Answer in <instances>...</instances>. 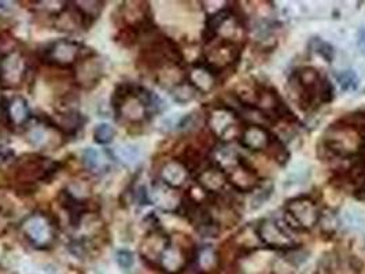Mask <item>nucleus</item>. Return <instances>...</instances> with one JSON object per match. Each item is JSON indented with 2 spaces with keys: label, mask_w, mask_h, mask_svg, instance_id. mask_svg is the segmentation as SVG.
<instances>
[{
  "label": "nucleus",
  "mask_w": 365,
  "mask_h": 274,
  "mask_svg": "<svg viewBox=\"0 0 365 274\" xmlns=\"http://www.w3.org/2000/svg\"><path fill=\"white\" fill-rule=\"evenodd\" d=\"M158 98L143 87L133 84H121L115 88L111 105L118 121L128 124H142L157 109Z\"/></svg>",
  "instance_id": "1"
},
{
  "label": "nucleus",
  "mask_w": 365,
  "mask_h": 274,
  "mask_svg": "<svg viewBox=\"0 0 365 274\" xmlns=\"http://www.w3.org/2000/svg\"><path fill=\"white\" fill-rule=\"evenodd\" d=\"M19 231L26 241L37 250L50 248L56 240L54 219L43 211H35L22 219Z\"/></svg>",
  "instance_id": "2"
},
{
  "label": "nucleus",
  "mask_w": 365,
  "mask_h": 274,
  "mask_svg": "<svg viewBox=\"0 0 365 274\" xmlns=\"http://www.w3.org/2000/svg\"><path fill=\"white\" fill-rule=\"evenodd\" d=\"M61 164L38 155H25L19 158L16 167V177L24 185H35L48 181L54 177Z\"/></svg>",
  "instance_id": "3"
},
{
  "label": "nucleus",
  "mask_w": 365,
  "mask_h": 274,
  "mask_svg": "<svg viewBox=\"0 0 365 274\" xmlns=\"http://www.w3.org/2000/svg\"><path fill=\"white\" fill-rule=\"evenodd\" d=\"M363 142V136L360 137V132L350 127L345 121L342 124L331 125L326 133V144L329 151L336 155L347 158L360 152V147Z\"/></svg>",
  "instance_id": "4"
},
{
  "label": "nucleus",
  "mask_w": 365,
  "mask_h": 274,
  "mask_svg": "<svg viewBox=\"0 0 365 274\" xmlns=\"http://www.w3.org/2000/svg\"><path fill=\"white\" fill-rule=\"evenodd\" d=\"M320 210L314 201L307 196L295 198L287 201L286 222L289 228L295 231H309L320 219Z\"/></svg>",
  "instance_id": "5"
},
{
  "label": "nucleus",
  "mask_w": 365,
  "mask_h": 274,
  "mask_svg": "<svg viewBox=\"0 0 365 274\" xmlns=\"http://www.w3.org/2000/svg\"><path fill=\"white\" fill-rule=\"evenodd\" d=\"M84 47L71 38H59L43 51V60L62 69L74 68L84 56Z\"/></svg>",
  "instance_id": "6"
},
{
  "label": "nucleus",
  "mask_w": 365,
  "mask_h": 274,
  "mask_svg": "<svg viewBox=\"0 0 365 274\" xmlns=\"http://www.w3.org/2000/svg\"><path fill=\"white\" fill-rule=\"evenodd\" d=\"M28 60L17 48L0 55V87L14 90L19 87L28 74Z\"/></svg>",
  "instance_id": "7"
},
{
  "label": "nucleus",
  "mask_w": 365,
  "mask_h": 274,
  "mask_svg": "<svg viewBox=\"0 0 365 274\" xmlns=\"http://www.w3.org/2000/svg\"><path fill=\"white\" fill-rule=\"evenodd\" d=\"M256 235L259 241L269 250L290 251L297 248V243L289 232L274 219H264L256 228Z\"/></svg>",
  "instance_id": "8"
},
{
  "label": "nucleus",
  "mask_w": 365,
  "mask_h": 274,
  "mask_svg": "<svg viewBox=\"0 0 365 274\" xmlns=\"http://www.w3.org/2000/svg\"><path fill=\"white\" fill-rule=\"evenodd\" d=\"M207 125L212 135L215 137H219L222 142H231L237 135L240 136L242 133L235 111L225 106L215 107L209 112Z\"/></svg>",
  "instance_id": "9"
},
{
  "label": "nucleus",
  "mask_w": 365,
  "mask_h": 274,
  "mask_svg": "<svg viewBox=\"0 0 365 274\" xmlns=\"http://www.w3.org/2000/svg\"><path fill=\"white\" fill-rule=\"evenodd\" d=\"M212 44L210 48L205 53V63L213 70L219 72L228 66H231L239 58V50L237 44L230 38H213L209 41Z\"/></svg>",
  "instance_id": "10"
},
{
  "label": "nucleus",
  "mask_w": 365,
  "mask_h": 274,
  "mask_svg": "<svg viewBox=\"0 0 365 274\" xmlns=\"http://www.w3.org/2000/svg\"><path fill=\"white\" fill-rule=\"evenodd\" d=\"M222 170L227 174V180L239 192H252L258 186V176L256 170L245 158L237 155Z\"/></svg>",
  "instance_id": "11"
},
{
  "label": "nucleus",
  "mask_w": 365,
  "mask_h": 274,
  "mask_svg": "<svg viewBox=\"0 0 365 274\" xmlns=\"http://www.w3.org/2000/svg\"><path fill=\"white\" fill-rule=\"evenodd\" d=\"M169 243L170 236H168L161 229H151L140 243L139 254L147 265L158 266V262Z\"/></svg>",
  "instance_id": "12"
},
{
  "label": "nucleus",
  "mask_w": 365,
  "mask_h": 274,
  "mask_svg": "<svg viewBox=\"0 0 365 274\" xmlns=\"http://www.w3.org/2000/svg\"><path fill=\"white\" fill-rule=\"evenodd\" d=\"M147 198L148 201H151L166 213L179 211L182 206V199L179 196L178 189L168 186L161 180L151 184V189L150 192H147Z\"/></svg>",
  "instance_id": "13"
},
{
  "label": "nucleus",
  "mask_w": 365,
  "mask_h": 274,
  "mask_svg": "<svg viewBox=\"0 0 365 274\" xmlns=\"http://www.w3.org/2000/svg\"><path fill=\"white\" fill-rule=\"evenodd\" d=\"M190 262V255L185 247L175 243L170 238V243L161 256L158 266L165 274H180L184 272Z\"/></svg>",
  "instance_id": "14"
},
{
  "label": "nucleus",
  "mask_w": 365,
  "mask_h": 274,
  "mask_svg": "<svg viewBox=\"0 0 365 274\" xmlns=\"http://www.w3.org/2000/svg\"><path fill=\"white\" fill-rule=\"evenodd\" d=\"M3 117L6 118V122L11 128H22L29 124L32 120V114L28 102L22 96H13L11 99H7L3 105Z\"/></svg>",
  "instance_id": "15"
},
{
  "label": "nucleus",
  "mask_w": 365,
  "mask_h": 274,
  "mask_svg": "<svg viewBox=\"0 0 365 274\" xmlns=\"http://www.w3.org/2000/svg\"><path fill=\"white\" fill-rule=\"evenodd\" d=\"M274 140V136L269 133V130L258 124H250L246 128L242 129V133L239 136V142L242 146L257 152L269 148Z\"/></svg>",
  "instance_id": "16"
},
{
  "label": "nucleus",
  "mask_w": 365,
  "mask_h": 274,
  "mask_svg": "<svg viewBox=\"0 0 365 274\" xmlns=\"http://www.w3.org/2000/svg\"><path fill=\"white\" fill-rule=\"evenodd\" d=\"M74 69H76L74 75L77 83L84 88L93 87L101 80V75H102V65L98 60V58H95L93 55L90 56L84 55L77 62Z\"/></svg>",
  "instance_id": "17"
},
{
  "label": "nucleus",
  "mask_w": 365,
  "mask_h": 274,
  "mask_svg": "<svg viewBox=\"0 0 365 274\" xmlns=\"http://www.w3.org/2000/svg\"><path fill=\"white\" fill-rule=\"evenodd\" d=\"M187 83L195 91L207 93L216 85V72H213L205 62L197 63L187 74Z\"/></svg>",
  "instance_id": "18"
},
{
  "label": "nucleus",
  "mask_w": 365,
  "mask_h": 274,
  "mask_svg": "<svg viewBox=\"0 0 365 274\" xmlns=\"http://www.w3.org/2000/svg\"><path fill=\"white\" fill-rule=\"evenodd\" d=\"M197 183L206 194H219L224 189L228 180L225 172L220 166L212 164L200 172Z\"/></svg>",
  "instance_id": "19"
},
{
  "label": "nucleus",
  "mask_w": 365,
  "mask_h": 274,
  "mask_svg": "<svg viewBox=\"0 0 365 274\" xmlns=\"http://www.w3.org/2000/svg\"><path fill=\"white\" fill-rule=\"evenodd\" d=\"M161 181L170 188L179 189L187 183L190 177V170L185 167L180 159H170L165 162L160 172Z\"/></svg>",
  "instance_id": "20"
},
{
  "label": "nucleus",
  "mask_w": 365,
  "mask_h": 274,
  "mask_svg": "<svg viewBox=\"0 0 365 274\" xmlns=\"http://www.w3.org/2000/svg\"><path fill=\"white\" fill-rule=\"evenodd\" d=\"M53 132H59L53 121L46 120V122L37 121L36 125L28 129V140L31 144L38 148H47L54 143Z\"/></svg>",
  "instance_id": "21"
},
{
  "label": "nucleus",
  "mask_w": 365,
  "mask_h": 274,
  "mask_svg": "<svg viewBox=\"0 0 365 274\" xmlns=\"http://www.w3.org/2000/svg\"><path fill=\"white\" fill-rule=\"evenodd\" d=\"M53 122L62 135L74 136L80 129L83 128L84 118L76 110H66L63 112L56 114Z\"/></svg>",
  "instance_id": "22"
},
{
  "label": "nucleus",
  "mask_w": 365,
  "mask_h": 274,
  "mask_svg": "<svg viewBox=\"0 0 365 274\" xmlns=\"http://www.w3.org/2000/svg\"><path fill=\"white\" fill-rule=\"evenodd\" d=\"M197 269L203 274L212 273L219 268L220 259L217 251L210 246H203L194 253Z\"/></svg>",
  "instance_id": "23"
},
{
  "label": "nucleus",
  "mask_w": 365,
  "mask_h": 274,
  "mask_svg": "<svg viewBox=\"0 0 365 274\" xmlns=\"http://www.w3.org/2000/svg\"><path fill=\"white\" fill-rule=\"evenodd\" d=\"M72 4H74L72 7L83 19L84 26H88L93 19H98L103 9L102 1H74Z\"/></svg>",
  "instance_id": "24"
},
{
  "label": "nucleus",
  "mask_w": 365,
  "mask_h": 274,
  "mask_svg": "<svg viewBox=\"0 0 365 274\" xmlns=\"http://www.w3.org/2000/svg\"><path fill=\"white\" fill-rule=\"evenodd\" d=\"M81 161L84 167L92 173H98L99 170H103L106 167V159H103L102 154L93 148H87L83 151Z\"/></svg>",
  "instance_id": "25"
},
{
  "label": "nucleus",
  "mask_w": 365,
  "mask_h": 274,
  "mask_svg": "<svg viewBox=\"0 0 365 274\" xmlns=\"http://www.w3.org/2000/svg\"><path fill=\"white\" fill-rule=\"evenodd\" d=\"M115 136V129L109 124H99L93 129V140L101 146H108Z\"/></svg>",
  "instance_id": "26"
},
{
  "label": "nucleus",
  "mask_w": 365,
  "mask_h": 274,
  "mask_svg": "<svg viewBox=\"0 0 365 274\" xmlns=\"http://www.w3.org/2000/svg\"><path fill=\"white\" fill-rule=\"evenodd\" d=\"M195 90L187 83V81H182L179 85H176L175 88H172V95L173 98L180 102V103H185L188 100H191L195 95Z\"/></svg>",
  "instance_id": "27"
},
{
  "label": "nucleus",
  "mask_w": 365,
  "mask_h": 274,
  "mask_svg": "<svg viewBox=\"0 0 365 274\" xmlns=\"http://www.w3.org/2000/svg\"><path fill=\"white\" fill-rule=\"evenodd\" d=\"M114 154L124 164H132L138 158V149L130 146L118 147V148H115Z\"/></svg>",
  "instance_id": "28"
},
{
  "label": "nucleus",
  "mask_w": 365,
  "mask_h": 274,
  "mask_svg": "<svg viewBox=\"0 0 365 274\" xmlns=\"http://www.w3.org/2000/svg\"><path fill=\"white\" fill-rule=\"evenodd\" d=\"M115 260H117V265H118L123 270H128V269H130V268L133 266V263H135L133 254H132L130 251H128V250H120V251H117Z\"/></svg>",
  "instance_id": "29"
},
{
  "label": "nucleus",
  "mask_w": 365,
  "mask_h": 274,
  "mask_svg": "<svg viewBox=\"0 0 365 274\" xmlns=\"http://www.w3.org/2000/svg\"><path fill=\"white\" fill-rule=\"evenodd\" d=\"M338 80H339V84L342 85L344 90L357 87V77H356V74L351 73V72H344L342 75L338 77Z\"/></svg>",
  "instance_id": "30"
},
{
  "label": "nucleus",
  "mask_w": 365,
  "mask_h": 274,
  "mask_svg": "<svg viewBox=\"0 0 365 274\" xmlns=\"http://www.w3.org/2000/svg\"><path fill=\"white\" fill-rule=\"evenodd\" d=\"M332 98H334V88H332V85L329 84V81H323L322 88H320V99L324 103H329V102L332 100Z\"/></svg>",
  "instance_id": "31"
},
{
  "label": "nucleus",
  "mask_w": 365,
  "mask_h": 274,
  "mask_svg": "<svg viewBox=\"0 0 365 274\" xmlns=\"http://www.w3.org/2000/svg\"><path fill=\"white\" fill-rule=\"evenodd\" d=\"M10 228V217L0 209V236L6 235Z\"/></svg>",
  "instance_id": "32"
}]
</instances>
